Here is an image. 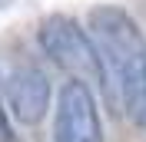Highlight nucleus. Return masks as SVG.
I'll return each mask as SVG.
<instances>
[{
	"label": "nucleus",
	"instance_id": "nucleus-4",
	"mask_svg": "<svg viewBox=\"0 0 146 142\" xmlns=\"http://www.w3.org/2000/svg\"><path fill=\"white\" fill-rule=\"evenodd\" d=\"M3 96H7L10 116L17 122L36 126L50 109V80L36 66H23L3 80Z\"/></svg>",
	"mask_w": 146,
	"mask_h": 142
},
{
	"label": "nucleus",
	"instance_id": "nucleus-2",
	"mask_svg": "<svg viewBox=\"0 0 146 142\" xmlns=\"http://www.w3.org/2000/svg\"><path fill=\"white\" fill-rule=\"evenodd\" d=\"M36 40H40V50H43L60 70L73 73V80L100 83V89L106 93V99L113 106H119L116 89L110 83V73H106V66H103L100 53H96V46H93L90 33L80 30V23L73 17H63V13L46 17L43 23H40V30H36Z\"/></svg>",
	"mask_w": 146,
	"mask_h": 142
},
{
	"label": "nucleus",
	"instance_id": "nucleus-5",
	"mask_svg": "<svg viewBox=\"0 0 146 142\" xmlns=\"http://www.w3.org/2000/svg\"><path fill=\"white\" fill-rule=\"evenodd\" d=\"M0 142H20V135H17V129H13V122H10L3 103H0Z\"/></svg>",
	"mask_w": 146,
	"mask_h": 142
},
{
	"label": "nucleus",
	"instance_id": "nucleus-1",
	"mask_svg": "<svg viewBox=\"0 0 146 142\" xmlns=\"http://www.w3.org/2000/svg\"><path fill=\"white\" fill-rule=\"evenodd\" d=\"M90 40L110 73L119 106L139 129H146V36L139 23L119 7H93Z\"/></svg>",
	"mask_w": 146,
	"mask_h": 142
},
{
	"label": "nucleus",
	"instance_id": "nucleus-6",
	"mask_svg": "<svg viewBox=\"0 0 146 142\" xmlns=\"http://www.w3.org/2000/svg\"><path fill=\"white\" fill-rule=\"evenodd\" d=\"M0 89H3V76H0Z\"/></svg>",
	"mask_w": 146,
	"mask_h": 142
},
{
	"label": "nucleus",
	"instance_id": "nucleus-3",
	"mask_svg": "<svg viewBox=\"0 0 146 142\" xmlns=\"http://www.w3.org/2000/svg\"><path fill=\"white\" fill-rule=\"evenodd\" d=\"M53 142H103L96 96L83 80H66L56 99Z\"/></svg>",
	"mask_w": 146,
	"mask_h": 142
}]
</instances>
